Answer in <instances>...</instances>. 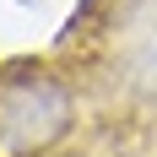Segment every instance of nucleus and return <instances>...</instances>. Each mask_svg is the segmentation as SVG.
<instances>
[{
    "mask_svg": "<svg viewBox=\"0 0 157 157\" xmlns=\"http://www.w3.org/2000/svg\"><path fill=\"white\" fill-rule=\"evenodd\" d=\"M76 81L54 54L0 65V157H54L76 136Z\"/></svg>",
    "mask_w": 157,
    "mask_h": 157,
    "instance_id": "1",
    "label": "nucleus"
}]
</instances>
